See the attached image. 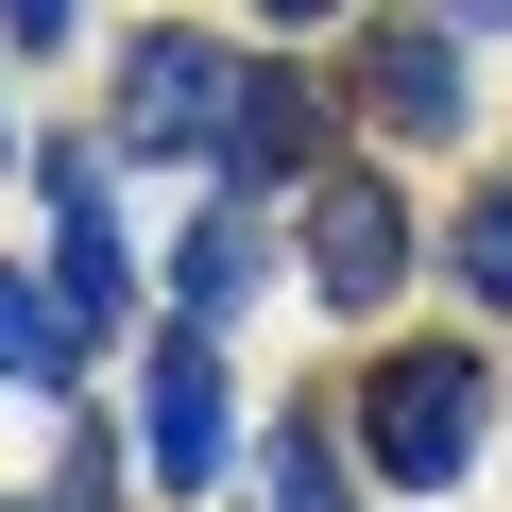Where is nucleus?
I'll return each instance as SVG.
<instances>
[{
  "mask_svg": "<svg viewBox=\"0 0 512 512\" xmlns=\"http://www.w3.org/2000/svg\"><path fill=\"white\" fill-rule=\"evenodd\" d=\"M69 325H86L69 291H35V274H0V393H52V376H69Z\"/></svg>",
  "mask_w": 512,
  "mask_h": 512,
  "instance_id": "1a4fd4ad",
  "label": "nucleus"
},
{
  "mask_svg": "<svg viewBox=\"0 0 512 512\" xmlns=\"http://www.w3.org/2000/svg\"><path fill=\"white\" fill-rule=\"evenodd\" d=\"M52 205H69V239H52V291H69L86 325H120V308H137V256H120V222H103V154H52Z\"/></svg>",
  "mask_w": 512,
  "mask_h": 512,
  "instance_id": "39448f33",
  "label": "nucleus"
},
{
  "mask_svg": "<svg viewBox=\"0 0 512 512\" xmlns=\"http://www.w3.org/2000/svg\"><path fill=\"white\" fill-rule=\"evenodd\" d=\"M222 120H239V69L205 35H137L120 52V154H222Z\"/></svg>",
  "mask_w": 512,
  "mask_h": 512,
  "instance_id": "f03ea898",
  "label": "nucleus"
},
{
  "mask_svg": "<svg viewBox=\"0 0 512 512\" xmlns=\"http://www.w3.org/2000/svg\"><path fill=\"white\" fill-rule=\"evenodd\" d=\"M256 18H342V0H256Z\"/></svg>",
  "mask_w": 512,
  "mask_h": 512,
  "instance_id": "ddd939ff",
  "label": "nucleus"
},
{
  "mask_svg": "<svg viewBox=\"0 0 512 512\" xmlns=\"http://www.w3.org/2000/svg\"><path fill=\"white\" fill-rule=\"evenodd\" d=\"M256 274H274V256H256V205L222 188V205L188 222V274H171V291H188V325H239V308H256Z\"/></svg>",
  "mask_w": 512,
  "mask_h": 512,
  "instance_id": "0eeeda50",
  "label": "nucleus"
},
{
  "mask_svg": "<svg viewBox=\"0 0 512 512\" xmlns=\"http://www.w3.org/2000/svg\"><path fill=\"white\" fill-rule=\"evenodd\" d=\"M461 291H478V308H512V188H478V205H461Z\"/></svg>",
  "mask_w": 512,
  "mask_h": 512,
  "instance_id": "9b49d317",
  "label": "nucleus"
},
{
  "mask_svg": "<svg viewBox=\"0 0 512 512\" xmlns=\"http://www.w3.org/2000/svg\"><path fill=\"white\" fill-rule=\"evenodd\" d=\"M308 137H325V103L291 86V69H239V120H222V188L256 205V188H291L308 171Z\"/></svg>",
  "mask_w": 512,
  "mask_h": 512,
  "instance_id": "423d86ee",
  "label": "nucleus"
},
{
  "mask_svg": "<svg viewBox=\"0 0 512 512\" xmlns=\"http://www.w3.org/2000/svg\"><path fill=\"white\" fill-rule=\"evenodd\" d=\"M0 35H18V52H52V35H69V0H0Z\"/></svg>",
  "mask_w": 512,
  "mask_h": 512,
  "instance_id": "f8f14e48",
  "label": "nucleus"
},
{
  "mask_svg": "<svg viewBox=\"0 0 512 512\" xmlns=\"http://www.w3.org/2000/svg\"><path fill=\"white\" fill-rule=\"evenodd\" d=\"M308 274H325V308H393V274H410V205H393V188H325Z\"/></svg>",
  "mask_w": 512,
  "mask_h": 512,
  "instance_id": "20e7f679",
  "label": "nucleus"
},
{
  "mask_svg": "<svg viewBox=\"0 0 512 512\" xmlns=\"http://www.w3.org/2000/svg\"><path fill=\"white\" fill-rule=\"evenodd\" d=\"M239 512H359V478L325 461V427H291L274 461H256V495H239Z\"/></svg>",
  "mask_w": 512,
  "mask_h": 512,
  "instance_id": "9d476101",
  "label": "nucleus"
},
{
  "mask_svg": "<svg viewBox=\"0 0 512 512\" xmlns=\"http://www.w3.org/2000/svg\"><path fill=\"white\" fill-rule=\"evenodd\" d=\"M376 120H393V137H444V120H461V52H444V35H376Z\"/></svg>",
  "mask_w": 512,
  "mask_h": 512,
  "instance_id": "6e6552de",
  "label": "nucleus"
},
{
  "mask_svg": "<svg viewBox=\"0 0 512 512\" xmlns=\"http://www.w3.org/2000/svg\"><path fill=\"white\" fill-rule=\"evenodd\" d=\"M137 427H154V478H171V495L222 478V325H171V342H154V410H137Z\"/></svg>",
  "mask_w": 512,
  "mask_h": 512,
  "instance_id": "7ed1b4c3",
  "label": "nucleus"
},
{
  "mask_svg": "<svg viewBox=\"0 0 512 512\" xmlns=\"http://www.w3.org/2000/svg\"><path fill=\"white\" fill-rule=\"evenodd\" d=\"M478 427H495V359L478 342H393L359 376V444H376L393 495H461L478 478Z\"/></svg>",
  "mask_w": 512,
  "mask_h": 512,
  "instance_id": "f257e3e1",
  "label": "nucleus"
},
{
  "mask_svg": "<svg viewBox=\"0 0 512 512\" xmlns=\"http://www.w3.org/2000/svg\"><path fill=\"white\" fill-rule=\"evenodd\" d=\"M0 154H18V137H0Z\"/></svg>",
  "mask_w": 512,
  "mask_h": 512,
  "instance_id": "4468645a",
  "label": "nucleus"
}]
</instances>
